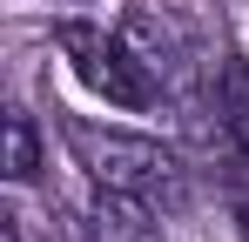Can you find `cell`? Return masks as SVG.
Segmentation results:
<instances>
[{
  "label": "cell",
  "instance_id": "3957f363",
  "mask_svg": "<svg viewBox=\"0 0 249 242\" xmlns=\"http://www.w3.org/2000/svg\"><path fill=\"white\" fill-rule=\"evenodd\" d=\"M122 34H128V47L148 61V74L162 81V94H189V81L202 74V54H196V40L182 34L168 14H148V7H135L122 20Z\"/></svg>",
  "mask_w": 249,
  "mask_h": 242
},
{
  "label": "cell",
  "instance_id": "6da1fadb",
  "mask_svg": "<svg viewBox=\"0 0 249 242\" xmlns=\"http://www.w3.org/2000/svg\"><path fill=\"white\" fill-rule=\"evenodd\" d=\"M61 135H68L74 168H88L94 189L135 195L148 208H182L189 202V168L168 155L162 141L128 135V128H101V121H61Z\"/></svg>",
  "mask_w": 249,
  "mask_h": 242
},
{
  "label": "cell",
  "instance_id": "7a4b0ae2",
  "mask_svg": "<svg viewBox=\"0 0 249 242\" xmlns=\"http://www.w3.org/2000/svg\"><path fill=\"white\" fill-rule=\"evenodd\" d=\"M54 47L68 54V68L81 74L88 94H101L108 108H128V115H148L162 101V81L148 74V61L128 47V34H108L94 20H61L54 27Z\"/></svg>",
  "mask_w": 249,
  "mask_h": 242
},
{
  "label": "cell",
  "instance_id": "277c9868",
  "mask_svg": "<svg viewBox=\"0 0 249 242\" xmlns=\"http://www.w3.org/2000/svg\"><path fill=\"white\" fill-rule=\"evenodd\" d=\"M7 175L14 182H34L41 175V135L27 115H7Z\"/></svg>",
  "mask_w": 249,
  "mask_h": 242
}]
</instances>
